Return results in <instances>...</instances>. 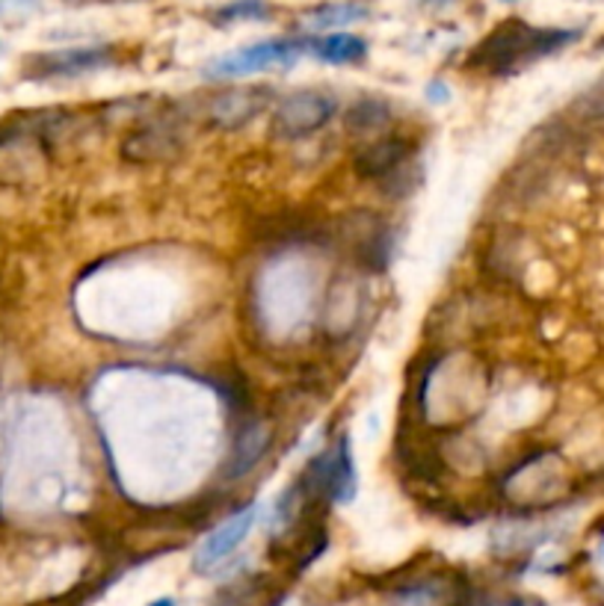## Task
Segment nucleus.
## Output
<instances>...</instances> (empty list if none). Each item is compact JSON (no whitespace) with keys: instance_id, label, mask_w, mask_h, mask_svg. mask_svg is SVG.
Returning <instances> with one entry per match:
<instances>
[{"instance_id":"f257e3e1","label":"nucleus","mask_w":604,"mask_h":606,"mask_svg":"<svg viewBox=\"0 0 604 606\" xmlns=\"http://www.w3.org/2000/svg\"><path fill=\"white\" fill-rule=\"evenodd\" d=\"M577 30H540L524 21L512 19L495 28L489 36L475 47L468 63L489 74H512L524 65L537 63L542 56L554 54L569 42H575Z\"/></svg>"},{"instance_id":"f03ea898","label":"nucleus","mask_w":604,"mask_h":606,"mask_svg":"<svg viewBox=\"0 0 604 606\" xmlns=\"http://www.w3.org/2000/svg\"><path fill=\"white\" fill-rule=\"evenodd\" d=\"M184 142V119L178 113H158L121 139V157L128 163H169L181 155Z\"/></svg>"},{"instance_id":"7ed1b4c3","label":"nucleus","mask_w":604,"mask_h":606,"mask_svg":"<svg viewBox=\"0 0 604 606\" xmlns=\"http://www.w3.org/2000/svg\"><path fill=\"white\" fill-rule=\"evenodd\" d=\"M303 54H308V42L303 39H273L258 45L241 47L234 54H225L208 65V77H246V74L267 72V68H288Z\"/></svg>"},{"instance_id":"20e7f679","label":"nucleus","mask_w":604,"mask_h":606,"mask_svg":"<svg viewBox=\"0 0 604 606\" xmlns=\"http://www.w3.org/2000/svg\"><path fill=\"white\" fill-rule=\"evenodd\" d=\"M338 110L335 95L320 93V89H299L282 98L273 113V130L282 139H306L329 125V119Z\"/></svg>"},{"instance_id":"39448f33","label":"nucleus","mask_w":604,"mask_h":606,"mask_svg":"<svg viewBox=\"0 0 604 606\" xmlns=\"http://www.w3.org/2000/svg\"><path fill=\"white\" fill-rule=\"evenodd\" d=\"M415 163V142L410 137H398V134H385L371 142H364V148L356 155V176L373 184H385L389 178H394L400 169H406Z\"/></svg>"},{"instance_id":"423d86ee","label":"nucleus","mask_w":604,"mask_h":606,"mask_svg":"<svg viewBox=\"0 0 604 606\" xmlns=\"http://www.w3.org/2000/svg\"><path fill=\"white\" fill-rule=\"evenodd\" d=\"M273 95L267 86H241V89H223L208 102V121L220 130H237L250 125L255 116L267 110Z\"/></svg>"},{"instance_id":"0eeeda50","label":"nucleus","mask_w":604,"mask_h":606,"mask_svg":"<svg viewBox=\"0 0 604 606\" xmlns=\"http://www.w3.org/2000/svg\"><path fill=\"white\" fill-rule=\"evenodd\" d=\"M258 518H261L258 506H246L243 512L229 518V521H225L220 530H214V533L208 535L205 542H202V547L195 551L193 556L195 571H199V574H208V571H214L220 562L229 560V556H232L243 542H246V535L252 533V527L258 524Z\"/></svg>"},{"instance_id":"6e6552de","label":"nucleus","mask_w":604,"mask_h":606,"mask_svg":"<svg viewBox=\"0 0 604 606\" xmlns=\"http://www.w3.org/2000/svg\"><path fill=\"white\" fill-rule=\"evenodd\" d=\"M113 54L107 47H72V51H56L33 60L30 74L33 77H75V74L95 72L110 63Z\"/></svg>"},{"instance_id":"1a4fd4ad","label":"nucleus","mask_w":604,"mask_h":606,"mask_svg":"<svg viewBox=\"0 0 604 606\" xmlns=\"http://www.w3.org/2000/svg\"><path fill=\"white\" fill-rule=\"evenodd\" d=\"M267 447H271V426L261 421L243 423L241 429H237V435H234L232 459H229L225 477H232V479L246 477V474L258 465L261 456L267 453Z\"/></svg>"},{"instance_id":"9d476101","label":"nucleus","mask_w":604,"mask_h":606,"mask_svg":"<svg viewBox=\"0 0 604 606\" xmlns=\"http://www.w3.org/2000/svg\"><path fill=\"white\" fill-rule=\"evenodd\" d=\"M359 225H350L356 243V261L368 269H382L391 257V231L377 216H359Z\"/></svg>"},{"instance_id":"9b49d317","label":"nucleus","mask_w":604,"mask_h":606,"mask_svg":"<svg viewBox=\"0 0 604 606\" xmlns=\"http://www.w3.org/2000/svg\"><path fill=\"white\" fill-rule=\"evenodd\" d=\"M391 121H394V113L382 98H362L347 110V130H353L356 137L364 139V142L385 137Z\"/></svg>"},{"instance_id":"f8f14e48","label":"nucleus","mask_w":604,"mask_h":606,"mask_svg":"<svg viewBox=\"0 0 604 606\" xmlns=\"http://www.w3.org/2000/svg\"><path fill=\"white\" fill-rule=\"evenodd\" d=\"M308 54H315L324 63L347 65L364 60L368 45H364V39L353 36V33H329V36L308 39Z\"/></svg>"},{"instance_id":"ddd939ff","label":"nucleus","mask_w":604,"mask_h":606,"mask_svg":"<svg viewBox=\"0 0 604 606\" xmlns=\"http://www.w3.org/2000/svg\"><path fill=\"white\" fill-rule=\"evenodd\" d=\"M368 19V7L364 3H329V7H317L311 15H308V24L317 30L326 28H345V24H353V21Z\"/></svg>"},{"instance_id":"4468645a","label":"nucleus","mask_w":604,"mask_h":606,"mask_svg":"<svg viewBox=\"0 0 604 606\" xmlns=\"http://www.w3.org/2000/svg\"><path fill=\"white\" fill-rule=\"evenodd\" d=\"M273 7L267 0H234L214 12L216 24H234V21H267Z\"/></svg>"},{"instance_id":"2eb2a0df","label":"nucleus","mask_w":604,"mask_h":606,"mask_svg":"<svg viewBox=\"0 0 604 606\" xmlns=\"http://www.w3.org/2000/svg\"><path fill=\"white\" fill-rule=\"evenodd\" d=\"M577 110L584 113V116H602L604 113V77L595 83L593 89L577 102Z\"/></svg>"},{"instance_id":"dca6fc26","label":"nucleus","mask_w":604,"mask_h":606,"mask_svg":"<svg viewBox=\"0 0 604 606\" xmlns=\"http://www.w3.org/2000/svg\"><path fill=\"white\" fill-rule=\"evenodd\" d=\"M149 606H176V600H172V597H158V600H151Z\"/></svg>"}]
</instances>
